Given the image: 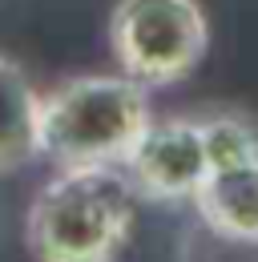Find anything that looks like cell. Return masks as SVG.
Returning a JSON list of instances; mask_svg holds the SVG:
<instances>
[{
  "label": "cell",
  "mask_w": 258,
  "mask_h": 262,
  "mask_svg": "<svg viewBox=\"0 0 258 262\" xmlns=\"http://www.w3.org/2000/svg\"><path fill=\"white\" fill-rule=\"evenodd\" d=\"M137 190L121 162L57 165L29 206V250L36 262H113L137 214Z\"/></svg>",
  "instance_id": "1"
},
{
  "label": "cell",
  "mask_w": 258,
  "mask_h": 262,
  "mask_svg": "<svg viewBox=\"0 0 258 262\" xmlns=\"http://www.w3.org/2000/svg\"><path fill=\"white\" fill-rule=\"evenodd\" d=\"M149 89L125 73H81L40 93L36 145L57 165L121 162L145 129Z\"/></svg>",
  "instance_id": "2"
},
{
  "label": "cell",
  "mask_w": 258,
  "mask_h": 262,
  "mask_svg": "<svg viewBox=\"0 0 258 262\" xmlns=\"http://www.w3.org/2000/svg\"><path fill=\"white\" fill-rule=\"evenodd\" d=\"M109 49L137 85H178L202 65L210 20L198 0H117L109 16Z\"/></svg>",
  "instance_id": "3"
},
{
  "label": "cell",
  "mask_w": 258,
  "mask_h": 262,
  "mask_svg": "<svg viewBox=\"0 0 258 262\" xmlns=\"http://www.w3.org/2000/svg\"><path fill=\"white\" fill-rule=\"evenodd\" d=\"M121 169L145 202H182L193 198L210 173V149L198 113L149 117L137 141L121 158Z\"/></svg>",
  "instance_id": "4"
},
{
  "label": "cell",
  "mask_w": 258,
  "mask_h": 262,
  "mask_svg": "<svg viewBox=\"0 0 258 262\" xmlns=\"http://www.w3.org/2000/svg\"><path fill=\"white\" fill-rule=\"evenodd\" d=\"M193 206L214 234L234 242H258V158L214 165L198 186Z\"/></svg>",
  "instance_id": "5"
},
{
  "label": "cell",
  "mask_w": 258,
  "mask_h": 262,
  "mask_svg": "<svg viewBox=\"0 0 258 262\" xmlns=\"http://www.w3.org/2000/svg\"><path fill=\"white\" fill-rule=\"evenodd\" d=\"M36 113H40V93L32 89V81L16 61L0 57V173L40 158Z\"/></svg>",
  "instance_id": "6"
},
{
  "label": "cell",
  "mask_w": 258,
  "mask_h": 262,
  "mask_svg": "<svg viewBox=\"0 0 258 262\" xmlns=\"http://www.w3.org/2000/svg\"><path fill=\"white\" fill-rule=\"evenodd\" d=\"M206 129V149H210V169L226 162L258 158V121L242 109H210L198 113Z\"/></svg>",
  "instance_id": "7"
},
{
  "label": "cell",
  "mask_w": 258,
  "mask_h": 262,
  "mask_svg": "<svg viewBox=\"0 0 258 262\" xmlns=\"http://www.w3.org/2000/svg\"><path fill=\"white\" fill-rule=\"evenodd\" d=\"M0 242H4V214H0Z\"/></svg>",
  "instance_id": "8"
}]
</instances>
